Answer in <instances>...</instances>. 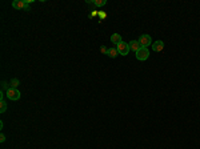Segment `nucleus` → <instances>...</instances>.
<instances>
[{
  "mask_svg": "<svg viewBox=\"0 0 200 149\" xmlns=\"http://www.w3.org/2000/svg\"><path fill=\"white\" fill-rule=\"evenodd\" d=\"M136 55V59L140 60V61H144V60H147L148 57H150V51H148V48H140L138 52L135 53Z\"/></svg>",
  "mask_w": 200,
  "mask_h": 149,
  "instance_id": "2",
  "label": "nucleus"
},
{
  "mask_svg": "<svg viewBox=\"0 0 200 149\" xmlns=\"http://www.w3.org/2000/svg\"><path fill=\"white\" fill-rule=\"evenodd\" d=\"M5 96L8 97V100H12V101H16V100L20 99V92L16 88H10V89L5 92Z\"/></svg>",
  "mask_w": 200,
  "mask_h": 149,
  "instance_id": "1",
  "label": "nucleus"
},
{
  "mask_svg": "<svg viewBox=\"0 0 200 149\" xmlns=\"http://www.w3.org/2000/svg\"><path fill=\"white\" fill-rule=\"evenodd\" d=\"M19 85H20L19 79H12V80L10 81V88H16V89H18Z\"/></svg>",
  "mask_w": 200,
  "mask_h": 149,
  "instance_id": "10",
  "label": "nucleus"
},
{
  "mask_svg": "<svg viewBox=\"0 0 200 149\" xmlns=\"http://www.w3.org/2000/svg\"><path fill=\"white\" fill-rule=\"evenodd\" d=\"M100 51H101V53H104V55H107V53H108V48H105V47H101V48H100Z\"/></svg>",
  "mask_w": 200,
  "mask_h": 149,
  "instance_id": "14",
  "label": "nucleus"
},
{
  "mask_svg": "<svg viewBox=\"0 0 200 149\" xmlns=\"http://www.w3.org/2000/svg\"><path fill=\"white\" fill-rule=\"evenodd\" d=\"M8 89H10V88H8V84H7V81H3V83H1V91H3V92H4V91H5V92H7Z\"/></svg>",
  "mask_w": 200,
  "mask_h": 149,
  "instance_id": "13",
  "label": "nucleus"
},
{
  "mask_svg": "<svg viewBox=\"0 0 200 149\" xmlns=\"http://www.w3.org/2000/svg\"><path fill=\"white\" fill-rule=\"evenodd\" d=\"M138 41L140 43V45H141L143 48H148V45L152 44V39H151L150 35H141L139 37Z\"/></svg>",
  "mask_w": 200,
  "mask_h": 149,
  "instance_id": "4",
  "label": "nucleus"
},
{
  "mask_svg": "<svg viewBox=\"0 0 200 149\" xmlns=\"http://www.w3.org/2000/svg\"><path fill=\"white\" fill-rule=\"evenodd\" d=\"M93 4L96 7H103V5L107 4V0H93Z\"/></svg>",
  "mask_w": 200,
  "mask_h": 149,
  "instance_id": "12",
  "label": "nucleus"
},
{
  "mask_svg": "<svg viewBox=\"0 0 200 149\" xmlns=\"http://www.w3.org/2000/svg\"><path fill=\"white\" fill-rule=\"evenodd\" d=\"M111 41H112L115 45H118L119 43H121V41H123L121 35H120V33H113V35L111 36Z\"/></svg>",
  "mask_w": 200,
  "mask_h": 149,
  "instance_id": "8",
  "label": "nucleus"
},
{
  "mask_svg": "<svg viewBox=\"0 0 200 149\" xmlns=\"http://www.w3.org/2000/svg\"><path fill=\"white\" fill-rule=\"evenodd\" d=\"M116 48H118V51H119V55H121V56H127L128 52L131 51L128 43H124V41L119 43V44L116 45Z\"/></svg>",
  "mask_w": 200,
  "mask_h": 149,
  "instance_id": "3",
  "label": "nucleus"
},
{
  "mask_svg": "<svg viewBox=\"0 0 200 149\" xmlns=\"http://www.w3.org/2000/svg\"><path fill=\"white\" fill-rule=\"evenodd\" d=\"M110 57H112V59H115V57H118L119 56V51H118V48H115V47H112V48H108V53H107Z\"/></svg>",
  "mask_w": 200,
  "mask_h": 149,
  "instance_id": "9",
  "label": "nucleus"
},
{
  "mask_svg": "<svg viewBox=\"0 0 200 149\" xmlns=\"http://www.w3.org/2000/svg\"><path fill=\"white\" fill-rule=\"evenodd\" d=\"M28 4H30V1H27V0H15L12 3V7L15 10H25Z\"/></svg>",
  "mask_w": 200,
  "mask_h": 149,
  "instance_id": "5",
  "label": "nucleus"
},
{
  "mask_svg": "<svg viewBox=\"0 0 200 149\" xmlns=\"http://www.w3.org/2000/svg\"><path fill=\"white\" fill-rule=\"evenodd\" d=\"M0 141H1V142H4L5 141V136H4V134H0Z\"/></svg>",
  "mask_w": 200,
  "mask_h": 149,
  "instance_id": "15",
  "label": "nucleus"
},
{
  "mask_svg": "<svg viewBox=\"0 0 200 149\" xmlns=\"http://www.w3.org/2000/svg\"><path fill=\"white\" fill-rule=\"evenodd\" d=\"M7 111V103H5L4 99L0 100V113H4Z\"/></svg>",
  "mask_w": 200,
  "mask_h": 149,
  "instance_id": "11",
  "label": "nucleus"
},
{
  "mask_svg": "<svg viewBox=\"0 0 200 149\" xmlns=\"http://www.w3.org/2000/svg\"><path fill=\"white\" fill-rule=\"evenodd\" d=\"M163 48H164V41L163 40H158V41L152 43V49L155 52H160V51H163Z\"/></svg>",
  "mask_w": 200,
  "mask_h": 149,
  "instance_id": "7",
  "label": "nucleus"
},
{
  "mask_svg": "<svg viewBox=\"0 0 200 149\" xmlns=\"http://www.w3.org/2000/svg\"><path fill=\"white\" fill-rule=\"evenodd\" d=\"M128 45H130V49L133 51V52H138V51L141 48V45H140V43L138 41V40H131L130 43H128Z\"/></svg>",
  "mask_w": 200,
  "mask_h": 149,
  "instance_id": "6",
  "label": "nucleus"
}]
</instances>
